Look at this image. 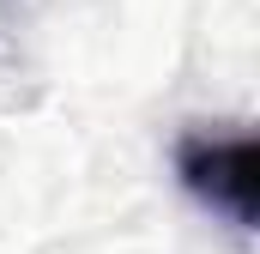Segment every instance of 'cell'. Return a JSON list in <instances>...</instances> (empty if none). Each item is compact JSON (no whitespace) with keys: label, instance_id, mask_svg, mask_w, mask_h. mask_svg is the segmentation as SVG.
<instances>
[{"label":"cell","instance_id":"1","mask_svg":"<svg viewBox=\"0 0 260 254\" xmlns=\"http://www.w3.org/2000/svg\"><path fill=\"white\" fill-rule=\"evenodd\" d=\"M176 182L200 212L224 218L230 230H254L260 218V139L248 121H188L170 139Z\"/></svg>","mask_w":260,"mask_h":254}]
</instances>
